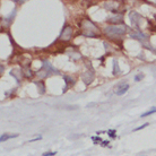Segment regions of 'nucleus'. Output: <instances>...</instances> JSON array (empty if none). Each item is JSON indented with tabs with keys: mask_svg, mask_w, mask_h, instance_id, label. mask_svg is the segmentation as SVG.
<instances>
[{
	"mask_svg": "<svg viewBox=\"0 0 156 156\" xmlns=\"http://www.w3.org/2000/svg\"><path fill=\"white\" fill-rule=\"evenodd\" d=\"M127 33V26L125 25H110L104 28V34L108 35L110 39L119 37L121 35H125Z\"/></svg>",
	"mask_w": 156,
	"mask_h": 156,
	"instance_id": "1",
	"label": "nucleus"
},
{
	"mask_svg": "<svg viewBox=\"0 0 156 156\" xmlns=\"http://www.w3.org/2000/svg\"><path fill=\"white\" fill-rule=\"evenodd\" d=\"M83 27H84V30H83V34L85 35V36H87V37H95V36H97V33L100 32L98 30V27L92 23L91 20H88V19H85V20H83Z\"/></svg>",
	"mask_w": 156,
	"mask_h": 156,
	"instance_id": "2",
	"label": "nucleus"
},
{
	"mask_svg": "<svg viewBox=\"0 0 156 156\" xmlns=\"http://www.w3.org/2000/svg\"><path fill=\"white\" fill-rule=\"evenodd\" d=\"M73 36V27L67 25L63 27V30L61 31V34L59 36V40L60 41H69Z\"/></svg>",
	"mask_w": 156,
	"mask_h": 156,
	"instance_id": "3",
	"label": "nucleus"
},
{
	"mask_svg": "<svg viewBox=\"0 0 156 156\" xmlns=\"http://www.w3.org/2000/svg\"><path fill=\"white\" fill-rule=\"evenodd\" d=\"M83 80H84V83L86 84V85H88V84H91L92 83V80L94 79V73L92 70H90V71H86L84 75H83Z\"/></svg>",
	"mask_w": 156,
	"mask_h": 156,
	"instance_id": "4",
	"label": "nucleus"
},
{
	"mask_svg": "<svg viewBox=\"0 0 156 156\" xmlns=\"http://www.w3.org/2000/svg\"><path fill=\"white\" fill-rule=\"evenodd\" d=\"M122 18H123L122 14L117 13V14H114L112 17H110L109 19H108V22L111 23V24H117V23H121V22H122Z\"/></svg>",
	"mask_w": 156,
	"mask_h": 156,
	"instance_id": "5",
	"label": "nucleus"
},
{
	"mask_svg": "<svg viewBox=\"0 0 156 156\" xmlns=\"http://www.w3.org/2000/svg\"><path fill=\"white\" fill-rule=\"evenodd\" d=\"M130 37L131 39H135V40H145L146 39V35L142 33V32H139V31H136L134 32V33H130Z\"/></svg>",
	"mask_w": 156,
	"mask_h": 156,
	"instance_id": "6",
	"label": "nucleus"
},
{
	"mask_svg": "<svg viewBox=\"0 0 156 156\" xmlns=\"http://www.w3.org/2000/svg\"><path fill=\"white\" fill-rule=\"evenodd\" d=\"M128 90H129V85L128 84H123V85L119 86V88L117 90V94L118 95H123Z\"/></svg>",
	"mask_w": 156,
	"mask_h": 156,
	"instance_id": "7",
	"label": "nucleus"
},
{
	"mask_svg": "<svg viewBox=\"0 0 156 156\" xmlns=\"http://www.w3.org/2000/svg\"><path fill=\"white\" fill-rule=\"evenodd\" d=\"M16 137H18V134H13V135H10V134H3L1 137H0V141H6L8 140V139H10V138H16Z\"/></svg>",
	"mask_w": 156,
	"mask_h": 156,
	"instance_id": "8",
	"label": "nucleus"
},
{
	"mask_svg": "<svg viewBox=\"0 0 156 156\" xmlns=\"http://www.w3.org/2000/svg\"><path fill=\"white\" fill-rule=\"evenodd\" d=\"M22 71H23V74H24L25 77H32V76H33V71L31 70V68H28V67L23 68Z\"/></svg>",
	"mask_w": 156,
	"mask_h": 156,
	"instance_id": "9",
	"label": "nucleus"
},
{
	"mask_svg": "<svg viewBox=\"0 0 156 156\" xmlns=\"http://www.w3.org/2000/svg\"><path fill=\"white\" fill-rule=\"evenodd\" d=\"M156 112V108H153L152 110H149V111H147V112H145V113H142L140 115V118H145V117H147V115H151V114H153V113H155Z\"/></svg>",
	"mask_w": 156,
	"mask_h": 156,
	"instance_id": "10",
	"label": "nucleus"
},
{
	"mask_svg": "<svg viewBox=\"0 0 156 156\" xmlns=\"http://www.w3.org/2000/svg\"><path fill=\"white\" fill-rule=\"evenodd\" d=\"M63 79H64V81L67 83V85H73V84L75 83V80L71 77H69V76H63Z\"/></svg>",
	"mask_w": 156,
	"mask_h": 156,
	"instance_id": "11",
	"label": "nucleus"
},
{
	"mask_svg": "<svg viewBox=\"0 0 156 156\" xmlns=\"http://www.w3.org/2000/svg\"><path fill=\"white\" fill-rule=\"evenodd\" d=\"M113 64H114V68H113V75H115V74H118V71H119L118 61H117V60H113Z\"/></svg>",
	"mask_w": 156,
	"mask_h": 156,
	"instance_id": "12",
	"label": "nucleus"
},
{
	"mask_svg": "<svg viewBox=\"0 0 156 156\" xmlns=\"http://www.w3.org/2000/svg\"><path fill=\"white\" fill-rule=\"evenodd\" d=\"M37 86H39V90L41 88V94H43L44 93V86H43V83H40V81H36L35 83Z\"/></svg>",
	"mask_w": 156,
	"mask_h": 156,
	"instance_id": "13",
	"label": "nucleus"
},
{
	"mask_svg": "<svg viewBox=\"0 0 156 156\" xmlns=\"http://www.w3.org/2000/svg\"><path fill=\"white\" fill-rule=\"evenodd\" d=\"M108 135H109L110 138H115V130H114V129L109 130V131H108Z\"/></svg>",
	"mask_w": 156,
	"mask_h": 156,
	"instance_id": "14",
	"label": "nucleus"
},
{
	"mask_svg": "<svg viewBox=\"0 0 156 156\" xmlns=\"http://www.w3.org/2000/svg\"><path fill=\"white\" fill-rule=\"evenodd\" d=\"M148 125V123H144L142 125H140V127H138V128H135L134 129V131H138V130H140V129H142V128H146Z\"/></svg>",
	"mask_w": 156,
	"mask_h": 156,
	"instance_id": "15",
	"label": "nucleus"
},
{
	"mask_svg": "<svg viewBox=\"0 0 156 156\" xmlns=\"http://www.w3.org/2000/svg\"><path fill=\"white\" fill-rule=\"evenodd\" d=\"M92 140H93L94 144H97L98 141H101L102 139H101L100 137H94V136H93V137H92Z\"/></svg>",
	"mask_w": 156,
	"mask_h": 156,
	"instance_id": "16",
	"label": "nucleus"
},
{
	"mask_svg": "<svg viewBox=\"0 0 156 156\" xmlns=\"http://www.w3.org/2000/svg\"><path fill=\"white\" fill-rule=\"evenodd\" d=\"M57 154V152H51V153H49V152H47V153H44L42 156H54Z\"/></svg>",
	"mask_w": 156,
	"mask_h": 156,
	"instance_id": "17",
	"label": "nucleus"
},
{
	"mask_svg": "<svg viewBox=\"0 0 156 156\" xmlns=\"http://www.w3.org/2000/svg\"><path fill=\"white\" fill-rule=\"evenodd\" d=\"M142 79V75H137L136 77H135V80L136 81H138V80H141Z\"/></svg>",
	"mask_w": 156,
	"mask_h": 156,
	"instance_id": "18",
	"label": "nucleus"
},
{
	"mask_svg": "<svg viewBox=\"0 0 156 156\" xmlns=\"http://www.w3.org/2000/svg\"><path fill=\"white\" fill-rule=\"evenodd\" d=\"M41 139H42V137L40 136V137H37V138H35V139H31V140H30V142H33V141H37V140H41Z\"/></svg>",
	"mask_w": 156,
	"mask_h": 156,
	"instance_id": "19",
	"label": "nucleus"
},
{
	"mask_svg": "<svg viewBox=\"0 0 156 156\" xmlns=\"http://www.w3.org/2000/svg\"><path fill=\"white\" fill-rule=\"evenodd\" d=\"M108 144H109V141H102V142H101V145H102V146H106Z\"/></svg>",
	"mask_w": 156,
	"mask_h": 156,
	"instance_id": "20",
	"label": "nucleus"
}]
</instances>
